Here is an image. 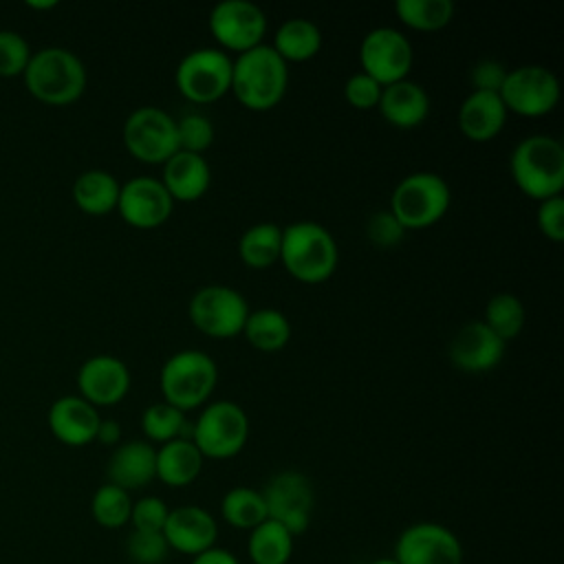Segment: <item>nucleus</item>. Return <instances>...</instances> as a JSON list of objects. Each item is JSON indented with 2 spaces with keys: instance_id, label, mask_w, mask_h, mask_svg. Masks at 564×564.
<instances>
[{
  "instance_id": "nucleus-15",
  "label": "nucleus",
  "mask_w": 564,
  "mask_h": 564,
  "mask_svg": "<svg viewBox=\"0 0 564 564\" xmlns=\"http://www.w3.org/2000/svg\"><path fill=\"white\" fill-rule=\"evenodd\" d=\"M392 557L397 564H463L465 553L460 538L449 527L421 520L399 533Z\"/></svg>"
},
{
  "instance_id": "nucleus-29",
  "label": "nucleus",
  "mask_w": 564,
  "mask_h": 564,
  "mask_svg": "<svg viewBox=\"0 0 564 564\" xmlns=\"http://www.w3.org/2000/svg\"><path fill=\"white\" fill-rule=\"evenodd\" d=\"M240 335H245V339L260 352H278L291 339V322L273 306L256 308L249 311Z\"/></svg>"
},
{
  "instance_id": "nucleus-46",
  "label": "nucleus",
  "mask_w": 564,
  "mask_h": 564,
  "mask_svg": "<svg viewBox=\"0 0 564 564\" xmlns=\"http://www.w3.org/2000/svg\"><path fill=\"white\" fill-rule=\"evenodd\" d=\"M29 7H35V9H48V7H55L57 2L55 0H44V2H37V0H26Z\"/></svg>"
},
{
  "instance_id": "nucleus-28",
  "label": "nucleus",
  "mask_w": 564,
  "mask_h": 564,
  "mask_svg": "<svg viewBox=\"0 0 564 564\" xmlns=\"http://www.w3.org/2000/svg\"><path fill=\"white\" fill-rule=\"evenodd\" d=\"M282 227L271 220L247 227L238 238V256L249 269H269L280 262Z\"/></svg>"
},
{
  "instance_id": "nucleus-41",
  "label": "nucleus",
  "mask_w": 564,
  "mask_h": 564,
  "mask_svg": "<svg viewBox=\"0 0 564 564\" xmlns=\"http://www.w3.org/2000/svg\"><path fill=\"white\" fill-rule=\"evenodd\" d=\"M381 88L383 86L379 82H375L366 73L357 70L344 84V99L348 101V106H352L357 110H372L379 104Z\"/></svg>"
},
{
  "instance_id": "nucleus-42",
  "label": "nucleus",
  "mask_w": 564,
  "mask_h": 564,
  "mask_svg": "<svg viewBox=\"0 0 564 564\" xmlns=\"http://www.w3.org/2000/svg\"><path fill=\"white\" fill-rule=\"evenodd\" d=\"M535 225H538L540 234L553 242H560L564 238V198H562V194L538 203Z\"/></svg>"
},
{
  "instance_id": "nucleus-45",
  "label": "nucleus",
  "mask_w": 564,
  "mask_h": 564,
  "mask_svg": "<svg viewBox=\"0 0 564 564\" xmlns=\"http://www.w3.org/2000/svg\"><path fill=\"white\" fill-rule=\"evenodd\" d=\"M95 441L104 443V445H119L121 443V425L115 419H101Z\"/></svg>"
},
{
  "instance_id": "nucleus-22",
  "label": "nucleus",
  "mask_w": 564,
  "mask_h": 564,
  "mask_svg": "<svg viewBox=\"0 0 564 564\" xmlns=\"http://www.w3.org/2000/svg\"><path fill=\"white\" fill-rule=\"evenodd\" d=\"M377 110L390 126L399 130H412L427 119L430 95L419 82L405 77L381 88Z\"/></svg>"
},
{
  "instance_id": "nucleus-36",
  "label": "nucleus",
  "mask_w": 564,
  "mask_h": 564,
  "mask_svg": "<svg viewBox=\"0 0 564 564\" xmlns=\"http://www.w3.org/2000/svg\"><path fill=\"white\" fill-rule=\"evenodd\" d=\"M176 141L178 150L205 154L207 148L214 143V123L207 115L192 110L176 119Z\"/></svg>"
},
{
  "instance_id": "nucleus-19",
  "label": "nucleus",
  "mask_w": 564,
  "mask_h": 564,
  "mask_svg": "<svg viewBox=\"0 0 564 564\" xmlns=\"http://www.w3.org/2000/svg\"><path fill=\"white\" fill-rule=\"evenodd\" d=\"M128 366L112 355H93L77 370L79 397L97 405H115L130 390Z\"/></svg>"
},
{
  "instance_id": "nucleus-12",
  "label": "nucleus",
  "mask_w": 564,
  "mask_h": 564,
  "mask_svg": "<svg viewBox=\"0 0 564 564\" xmlns=\"http://www.w3.org/2000/svg\"><path fill=\"white\" fill-rule=\"evenodd\" d=\"M498 95L507 112L520 117H544L553 112L560 101V79L542 64H522L509 68Z\"/></svg>"
},
{
  "instance_id": "nucleus-10",
  "label": "nucleus",
  "mask_w": 564,
  "mask_h": 564,
  "mask_svg": "<svg viewBox=\"0 0 564 564\" xmlns=\"http://www.w3.org/2000/svg\"><path fill=\"white\" fill-rule=\"evenodd\" d=\"M267 518L280 522L291 535H302L311 527L315 509V489L306 474L297 469L275 471L260 489Z\"/></svg>"
},
{
  "instance_id": "nucleus-25",
  "label": "nucleus",
  "mask_w": 564,
  "mask_h": 564,
  "mask_svg": "<svg viewBox=\"0 0 564 564\" xmlns=\"http://www.w3.org/2000/svg\"><path fill=\"white\" fill-rule=\"evenodd\" d=\"M203 454L189 438H174L156 447V478L165 487H187L203 469Z\"/></svg>"
},
{
  "instance_id": "nucleus-18",
  "label": "nucleus",
  "mask_w": 564,
  "mask_h": 564,
  "mask_svg": "<svg viewBox=\"0 0 564 564\" xmlns=\"http://www.w3.org/2000/svg\"><path fill=\"white\" fill-rule=\"evenodd\" d=\"M161 533H163L170 551L194 557V555L216 546L218 522L205 507L181 505V507L170 509Z\"/></svg>"
},
{
  "instance_id": "nucleus-3",
  "label": "nucleus",
  "mask_w": 564,
  "mask_h": 564,
  "mask_svg": "<svg viewBox=\"0 0 564 564\" xmlns=\"http://www.w3.org/2000/svg\"><path fill=\"white\" fill-rule=\"evenodd\" d=\"M280 262L297 282L319 284L335 273L339 247L322 223L295 220L282 227Z\"/></svg>"
},
{
  "instance_id": "nucleus-7",
  "label": "nucleus",
  "mask_w": 564,
  "mask_h": 564,
  "mask_svg": "<svg viewBox=\"0 0 564 564\" xmlns=\"http://www.w3.org/2000/svg\"><path fill=\"white\" fill-rule=\"evenodd\" d=\"M452 192L447 181L436 172H412L403 176L390 194V212L403 229H427L449 209Z\"/></svg>"
},
{
  "instance_id": "nucleus-6",
  "label": "nucleus",
  "mask_w": 564,
  "mask_h": 564,
  "mask_svg": "<svg viewBox=\"0 0 564 564\" xmlns=\"http://www.w3.org/2000/svg\"><path fill=\"white\" fill-rule=\"evenodd\" d=\"M189 441L198 447L203 458H234L249 441V416L236 401H209L189 425Z\"/></svg>"
},
{
  "instance_id": "nucleus-13",
  "label": "nucleus",
  "mask_w": 564,
  "mask_h": 564,
  "mask_svg": "<svg viewBox=\"0 0 564 564\" xmlns=\"http://www.w3.org/2000/svg\"><path fill=\"white\" fill-rule=\"evenodd\" d=\"M414 64V51L403 31L394 26L370 29L359 44L361 73L379 82L381 86L401 82L410 75Z\"/></svg>"
},
{
  "instance_id": "nucleus-47",
  "label": "nucleus",
  "mask_w": 564,
  "mask_h": 564,
  "mask_svg": "<svg viewBox=\"0 0 564 564\" xmlns=\"http://www.w3.org/2000/svg\"><path fill=\"white\" fill-rule=\"evenodd\" d=\"M370 564H397V560L394 557H377Z\"/></svg>"
},
{
  "instance_id": "nucleus-9",
  "label": "nucleus",
  "mask_w": 564,
  "mask_h": 564,
  "mask_svg": "<svg viewBox=\"0 0 564 564\" xmlns=\"http://www.w3.org/2000/svg\"><path fill=\"white\" fill-rule=\"evenodd\" d=\"M249 311L245 295L227 284L200 286L187 304V315L194 328L212 339H231L240 335Z\"/></svg>"
},
{
  "instance_id": "nucleus-11",
  "label": "nucleus",
  "mask_w": 564,
  "mask_h": 564,
  "mask_svg": "<svg viewBox=\"0 0 564 564\" xmlns=\"http://www.w3.org/2000/svg\"><path fill=\"white\" fill-rule=\"evenodd\" d=\"M123 145L141 163L163 165L176 150V119L159 106H141L123 121Z\"/></svg>"
},
{
  "instance_id": "nucleus-30",
  "label": "nucleus",
  "mask_w": 564,
  "mask_h": 564,
  "mask_svg": "<svg viewBox=\"0 0 564 564\" xmlns=\"http://www.w3.org/2000/svg\"><path fill=\"white\" fill-rule=\"evenodd\" d=\"M293 549L295 535L269 518L251 529L247 538V555L251 564H289Z\"/></svg>"
},
{
  "instance_id": "nucleus-17",
  "label": "nucleus",
  "mask_w": 564,
  "mask_h": 564,
  "mask_svg": "<svg viewBox=\"0 0 564 564\" xmlns=\"http://www.w3.org/2000/svg\"><path fill=\"white\" fill-rule=\"evenodd\" d=\"M507 344L489 330L480 319L467 322L449 341V361L467 375H482L494 370L505 357Z\"/></svg>"
},
{
  "instance_id": "nucleus-16",
  "label": "nucleus",
  "mask_w": 564,
  "mask_h": 564,
  "mask_svg": "<svg viewBox=\"0 0 564 564\" xmlns=\"http://www.w3.org/2000/svg\"><path fill=\"white\" fill-rule=\"evenodd\" d=\"M172 209L174 200L154 176H132L119 189L117 212L137 229L161 227L172 216Z\"/></svg>"
},
{
  "instance_id": "nucleus-24",
  "label": "nucleus",
  "mask_w": 564,
  "mask_h": 564,
  "mask_svg": "<svg viewBox=\"0 0 564 564\" xmlns=\"http://www.w3.org/2000/svg\"><path fill=\"white\" fill-rule=\"evenodd\" d=\"M507 115L498 93L471 90L458 106V128L469 141L485 143L500 134Z\"/></svg>"
},
{
  "instance_id": "nucleus-35",
  "label": "nucleus",
  "mask_w": 564,
  "mask_h": 564,
  "mask_svg": "<svg viewBox=\"0 0 564 564\" xmlns=\"http://www.w3.org/2000/svg\"><path fill=\"white\" fill-rule=\"evenodd\" d=\"M130 511H132V498L126 489L106 482L101 485L90 500V513L95 522L104 529H121L130 524Z\"/></svg>"
},
{
  "instance_id": "nucleus-43",
  "label": "nucleus",
  "mask_w": 564,
  "mask_h": 564,
  "mask_svg": "<svg viewBox=\"0 0 564 564\" xmlns=\"http://www.w3.org/2000/svg\"><path fill=\"white\" fill-rule=\"evenodd\" d=\"M509 68L494 57H482L478 59L471 70H469V84L471 90H482V93H500L505 79H507Z\"/></svg>"
},
{
  "instance_id": "nucleus-38",
  "label": "nucleus",
  "mask_w": 564,
  "mask_h": 564,
  "mask_svg": "<svg viewBox=\"0 0 564 564\" xmlns=\"http://www.w3.org/2000/svg\"><path fill=\"white\" fill-rule=\"evenodd\" d=\"M403 236H405V229L390 209H377L366 220V238L379 249L397 247L403 240Z\"/></svg>"
},
{
  "instance_id": "nucleus-1",
  "label": "nucleus",
  "mask_w": 564,
  "mask_h": 564,
  "mask_svg": "<svg viewBox=\"0 0 564 564\" xmlns=\"http://www.w3.org/2000/svg\"><path fill=\"white\" fill-rule=\"evenodd\" d=\"M289 88V64L269 46L258 44L231 57L229 93L253 112L275 108Z\"/></svg>"
},
{
  "instance_id": "nucleus-23",
  "label": "nucleus",
  "mask_w": 564,
  "mask_h": 564,
  "mask_svg": "<svg viewBox=\"0 0 564 564\" xmlns=\"http://www.w3.org/2000/svg\"><path fill=\"white\" fill-rule=\"evenodd\" d=\"M156 460V447L148 441H123L115 447V452L108 458L106 476L108 482L126 489L128 494L132 489L148 487L156 478L154 469Z\"/></svg>"
},
{
  "instance_id": "nucleus-26",
  "label": "nucleus",
  "mask_w": 564,
  "mask_h": 564,
  "mask_svg": "<svg viewBox=\"0 0 564 564\" xmlns=\"http://www.w3.org/2000/svg\"><path fill=\"white\" fill-rule=\"evenodd\" d=\"M269 46L286 64L308 62L322 51V29L308 18H289L275 29Z\"/></svg>"
},
{
  "instance_id": "nucleus-2",
  "label": "nucleus",
  "mask_w": 564,
  "mask_h": 564,
  "mask_svg": "<svg viewBox=\"0 0 564 564\" xmlns=\"http://www.w3.org/2000/svg\"><path fill=\"white\" fill-rule=\"evenodd\" d=\"M509 172L516 187L538 203L560 196L564 187L562 141L542 132L520 139L509 154Z\"/></svg>"
},
{
  "instance_id": "nucleus-44",
  "label": "nucleus",
  "mask_w": 564,
  "mask_h": 564,
  "mask_svg": "<svg viewBox=\"0 0 564 564\" xmlns=\"http://www.w3.org/2000/svg\"><path fill=\"white\" fill-rule=\"evenodd\" d=\"M189 564H240V560L223 546H212V549L194 555Z\"/></svg>"
},
{
  "instance_id": "nucleus-5",
  "label": "nucleus",
  "mask_w": 564,
  "mask_h": 564,
  "mask_svg": "<svg viewBox=\"0 0 564 564\" xmlns=\"http://www.w3.org/2000/svg\"><path fill=\"white\" fill-rule=\"evenodd\" d=\"M86 82L84 62L62 46H46L31 53L24 68V84L31 95L53 106H66L82 97Z\"/></svg>"
},
{
  "instance_id": "nucleus-27",
  "label": "nucleus",
  "mask_w": 564,
  "mask_h": 564,
  "mask_svg": "<svg viewBox=\"0 0 564 564\" xmlns=\"http://www.w3.org/2000/svg\"><path fill=\"white\" fill-rule=\"evenodd\" d=\"M121 183L106 170H86L73 183V200L75 205L90 214L104 216L117 209Z\"/></svg>"
},
{
  "instance_id": "nucleus-32",
  "label": "nucleus",
  "mask_w": 564,
  "mask_h": 564,
  "mask_svg": "<svg viewBox=\"0 0 564 564\" xmlns=\"http://www.w3.org/2000/svg\"><path fill=\"white\" fill-rule=\"evenodd\" d=\"M480 322L489 330H494L505 344H509L522 333L527 322V308L518 295L502 291L487 300Z\"/></svg>"
},
{
  "instance_id": "nucleus-31",
  "label": "nucleus",
  "mask_w": 564,
  "mask_h": 564,
  "mask_svg": "<svg viewBox=\"0 0 564 564\" xmlns=\"http://www.w3.org/2000/svg\"><path fill=\"white\" fill-rule=\"evenodd\" d=\"M220 518L240 531H251L267 520V507L260 489L238 485L225 491L220 498Z\"/></svg>"
},
{
  "instance_id": "nucleus-20",
  "label": "nucleus",
  "mask_w": 564,
  "mask_h": 564,
  "mask_svg": "<svg viewBox=\"0 0 564 564\" xmlns=\"http://www.w3.org/2000/svg\"><path fill=\"white\" fill-rule=\"evenodd\" d=\"M161 167L159 181L174 203H194L203 198L212 185V167L205 154L176 150Z\"/></svg>"
},
{
  "instance_id": "nucleus-37",
  "label": "nucleus",
  "mask_w": 564,
  "mask_h": 564,
  "mask_svg": "<svg viewBox=\"0 0 564 564\" xmlns=\"http://www.w3.org/2000/svg\"><path fill=\"white\" fill-rule=\"evenodd\" d=\"M170 546L161 531H130L126 538V555L132 564H163Z\"/></svg>"
},
{
  "instance_id": "nucleus-21",
  "label": "nucleus",
  "mask_w": 564,
  "mask_h": 564,
  "mask_svg": "<svg viewBox=\"0 0 564 564\" xmlns=\"http://www.w3.org/2000/svg\"><path fill=\"white\" fill-rule=\"evenodd\" d=\"M99 412L79 394H66L53 401L48 410V425L57 441L70 447H82L95 441L99 427Z\"/></svg>"
},
{
  "instance_id": "nucleus-33",
  "label": "nucleus",
  "mask_w": 564,
  "mask_h": 564,
  "mask_svg": "<svg viewBox=\"0 0 564 564\" xmlns=\"http://www.w3.org/2000/svg\"><path fill=\"white\" fill-rule=\"evenodd\" d=\"M394 13L401 24L412 31H438L445 29L454 18L452 0H397Z\"/></svg>"
},
{
  "instance_id": "nucleus-4",
  "label": "nucleus",
  "mask_w": 564,
  "mask_h": 564,
  "mask_svg": "<svg viewBox=\"0 0 564 564\" xmlns=\"http://www.w3.org/2000/svg\"><path fill=\"white\" fill-rule=\"evenodd\" d=\"M216 383L218 366L207 352L198 348H183L170 355L159 370V388L163 401L185 414L209 403Z\"/></svg>"
},
{
  "instance_id": "nucleus-14",
  "label": "nucleus",
  "mask_w": 564,
  "mask_h": 564,
  "mask_svg": "<svg viewBox=\"0 0 564 564\" xmlns=\"http://www.w3.org/2000/svg\"><path fill=\"white\" fill-rule=\"evenodd\" d=\"M209 31L225 53H245L262 44L267 13L251 0H220L209 11Z\"/></svg>"
},
{
  "instance_id": "nucleus-8",
  "label": "nucleus",
  "mask_w": 564,
  "mask_h": 564,
  "mask_svg": "<svg viewBox=\"0 0 564 564\" xmlns=\"http://www.w3.org/2000/svg\"><path fill=\"white\" fill-rule=\"evenodd\" d=\"M174 82L192 104L218 101L231 86V55L218 46L192 48L178 59Z\"/></svg>"
},
{
  "instance_id": "nucleus-39",
  "label": "nucleus",
  "mask_w": 564,
  "mask_h": 564,
  "mask_svg": "<svg viewBox=\"0 0 564 564\" xmlns=\"http://www.w3.org/2000/svg\"><path fill=\"white\" fill-rule=\"evenodd\" d=\"M31 57L29 42L9 29H0V75H18L24 73Z\"/></svg>"
},
{
  "instance_id": "nucleus-34",
  "label": "nucleus",
  "mask_w": 564,
  "mask_h": 564,
  "mask_svg": "<svg viewBox=\"0 0 564 564\" xmlns=\"http://www.w3.org/2000/svg\"><path fill=\"white\" fill-rule=\"evenodd\" d=\"M141 430L145 441L152 445H163L174 438H189V423L185 412L176 410L165 401L150 403L141 414Z\"/></svg>"
},
{
  "instance_id": "nucleus-40",
  "label": "nucleus",
  "mask_w": 564,
  "mask_h": 564,
  "mask_svg": "<svg viewBox=\"0 0 564 564\" xmlns=\"http://www.w3.org/2000/svg\"><path fill=\"white\" fill-rule=\"evenodd\" d=\"M170 507L159 496H141L132 500L130 524L134 531H163Z\"/></svg>"
}]
</instances>
